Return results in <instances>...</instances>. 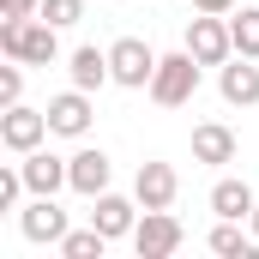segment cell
<instances>
[{
    "instance_id": "ac0fdd59",
    "label": "cell",
    "mask_w": 259,
    "mask_h": 259,
    "mask_svg": "<svg viewBox=\"0 0 259 259\" xmlns=\"http://www.w3.org/2000/svg\"><path fill=\"white\" fill-rule=\"evenodd\" d=\"M103 247H109V235L91 223V229H66L61 241V259H103Z\"/></svg>"
},
{
    "instance_id": "603a6c76",
    "label": "cell",
    "mask_w": 259,
    "mask_h": 259,
    "mask_svg": "<svg viewBox=\"0 0 259 259\" xmlns=\"http://www.w3.org/2000/svg\"><path fill=\"white\" fill-rule=\"evenodd\" d=\"M42 0H0V18H36Z\"/></svg>"
},
{
    "instance_id": "52a82bcc",
    "label": "cell",
    "mask_w": 259,
    "mask_h": 259,
    "mask_svg": "<svg viewBox=\"0 0 259 259\" xmlns=\"http://www.w3.org/2000/svg\"><path fill=\"white\" fill-rule=\"evenodd\" d=\"M18 229H24V241H49V247H61V241H66V211L55 205V193H36L24 211H18Z\"/></svg>"
},
{
    "instance_id": "5bb4252c",
    "label": "cell",
    "mask_w": 259,
    "mask_h": 259,
    "mask_svg": "<svg viewBox=\"0 0 259 259\" xmlns=\"http://www.w3.org/2000/svg\"><path fill=\"white\" fill-rule=\"evenodd\" d=\"M18 169H24V187H30V193H61L66 187V157H49L42 145H36Z\"/></svg>"
},
{
    "instance_id": "44dd1931",
    "label": "cell",
    "mask_w": 259,
    "mask_h": 259,
    "mask_svg": "<svg viewBox=\"0 0 259 259\" xmlns=\"http://www.w3.org/2000/svg\"><path fill=\"white\" fill-rule=\"evenodd\" d=\"M24 97V61H12V66H0V109H12Z\"/></svg>"
},
{
    "instance_id": "9a60e30c",
    "label": "cell",
    "mask_w": 259,
    "mask_h": 259,
    "mask_svg": "<svg viewBox=\"0 0 259 259\" xmlns=\"http://www.w3.org/2000/svg\"><path fill=\"white\" fill-rule=\"evenodd\" d=\"M66 72H72L78 91H103V84L115 78V72H109V49H72V66H66Z\"/></svg>"
},
{
    "instance_id": "6da1fadb",
    "label": "cell",
    "mask_w": 259,
    "mask_h": 259,
    "mask_svg": "<svg viewBox=\"0 0 259 259\" xmlns=\"http://www.w3.org/2000/svg\"><path fill=\"white\" fill-rule=\"evenodd\" d=\"M0 55L24 66H55L61 55V36L49 18H0Z\"/></svg>"
},
{
    "instance_id": "30bf717a",
    "label": "cell",
    "mask_w": 259,
    "mask_h": 259,
    "mask_svg": "<svg viewBox=\"0 0 259 259\" xmlns=\"http://www.w3.org/2000/svg\"><path fill=\"white\" fill-rule=\"evenodd\" d=\"M217 91H223V103H229V109H253V103H259V61H247V55L223 61Z\"/></svg>"
},
{
    "instance_id": "cb8c5ba5",
    "label": "cell",
    "mask_w": 259,
    "mask_h": 259,
    "mask_svg": "<svg viewBox=\"0 0 259 259\" xmlns=\"http://www.w3.org/2000/svg\"><path fill=\"white\" fill-rule=\"evenodd\" d=\"M193 12H235V0H193Z\"/></svg>"
},
{
    "instance_id": "e0dca14e",
    "label": "cell",
    "mask_w": 259,
    "mask_h": 259,
    "mask_svg": "<svg viewBox=\"0 0 259 259\" xmlns=\"http://www.w3.org/2000/svg\"><path fill=\"white\" fill-rule=\"evenodd\" d=\"M253 241H259V235H247L235 217H217V229H211V253H223V259H247Z\"/></svg>"
},
{
    "instance_id": "4fadbf2b",
    "label": "cell",
    "mask_w": 259,
    "mask_h": 259,
    "mask_svg": "<svg viewBox=\"0 0 259 259\" xmlns=\"http://www.w3.org/2000/svg\"><path fill=\"white\" fill-rule=\"evenodd\" d=\"M193 163H235V133L223 127V121H199L193 127Z\"/></svg>"
},
{
    "instance_id": "8992f818",
    "label": "cell",
    "mask_w": 259,
    "mask_h": 259,
    "mask_svg": "<svg viewBox=\"0 0 259 259\" xmlns=\"http://www.w3.org/2000/svg\"><path fill=\"white\" fill-rule=\"evenodd\" d=\"M49 133H55V127H49V109H24V103L0 109V145H6V151H18V157H30Z\"/></svg>"
},
{
    "instance_id": "7a4b0ae2",
    "label": "cell",
    "mask_w": 259,
    "mask_h": 259,
    "mask_svg": "<svg viewBox=\"0 0 259 259\" xmlns=\"http://www.w3.org/2000/svg\"><path fill=\"white\" fill-rule=\"evenodd\" d=\"M193 91H199V61L187 55V49L157 61V72H151V103H163V109H181Z\"/></svg>"
},
{
    "instance_id": "7402d4cb",
    "label": "cell",
    "mask_w": 259,
    "mask_h": 259,
    "mask_svg": "<svg viewBox=\"0 0 259 259\" xmlns=\"http://www.w3.org/2000/svg\"><path fill=\"white\" fill-rule=\"evenodd\" d=\"M24 193V169H0V211H12Z\"/></svg>"
},
{
    "instance_id": "2e32d148",
    "label": "cell",
    "mask_w": 259,
    "mask_h": 259,
    "mask_svg": "<svg viewBox=\"0 0 259 259\" xmlns=\"http://www.w3.org/2000/svg\"><path fill=\"white\" fill-rule=\"evenodd\" d=\"M253 187H247V181H217V187H211V211H217V217H235V223H241V217H253Z\"/></svg>"
},
{
    "instance_id": "5b68a950",
    "label": "cell",
    "mask_w": 259,
    "mask_h": 259,
    "mask_svg": "<svg viewBox=\"0 0 259 259\" xmlns=\"http://www.w3.org/2000/svg\"><path fill=\"white\" fill-rule=\"evenodd\" d=\"M181 241H187V229H181L175 211H145L139 229H133V253H139V259H169Z\"/></svg>"
},
{
    "instance_id": "ffe728a7",
    "label": "cell",
    "mask_w": 259,
    "mask_h": 259,
    "mask_svg": "<svg viewBox=\"0 0 259 259\" xmlns=\"http://www.w3.org/2000/svg\"><path fill=\"white\" fill-rule=\"evenodd\" d=\"M36 18H49L55 30H66V24H78L84 18V0H42V12Z\"/></svg>"
},
{
    "instance_id": "d4e9b609",
    "label": "cell",
    "mask_w": 259,
    "mask_h": 259,
    "mask_svg": "<svg viewBox=\"0 0 259 259\" xmlns=\"http://www.w3.org/2000/svg\"><path fill=\"white\" fill-rule=\"evenodd\" d=\"M247 223H253V235H259V205H253V217H247Z\"/></svg>"
},
{
    "instance_id": "7c38bea8",
    "label": "cell",
    "mask_w": 259,
    "mask_h": 259,
    "mask_svg": "<svg viewBox=\"0 0 259 259\" xmlns=\"http://www.w3.org/2000/svg\"><path fill=\"white\" fill-rule=\"evenodd\" d=\"M139 199H121V193H97V211H91V223L109 235V241H121V235H133L139 229Z\"/></svg>"
},
{
    "instance_id": "ba28073f",
    "label": "cell",
    "mask_w": 259,
    "mask_h": 259,
    "mask_svg": "<svg viewBox=\"0 0 259 259\" xmlns=\"http://www.w3.org/2000/svg\"><path fill=\"white\" fill-rule=\"evenodd\" d=\"M109 175H115V163H109V151H97V145H84L78 157H66V187L84 199L109 193Z\"/></svg>"
},
{
    "instance_id": "8fae6325",
    "label": "cell",
    "mask_w": 259,
    "mask_h": 259,
    "mask_svg": "<svg viewBox=\"0 0 259 259\" xmlns=\"http://www.w3.org/2000/svg\"><path fill=\"white\" fill-rule=\"evenodd\" d=\"M49 127L61 133V139H84L91 133V91H61V97H49Z\"/></svg>"
},
{
    "instance_id": "277c9868",
    "label": "cell",
    "mask_w": 259,
    "mask_h": 259,
    "mask_svg": "<svg viewBox=\"0 0 259 259\" xmlns=\"http://www.w3.org/2000/svg\"><path fill=\"white\" fill-rule=\"evenodd\" d=\"M187 55L199 66H223L235 55V36H229V18L223 12H199L193 24H187Z\"/></svg>"
},
{
    "instance_id": "d6986e66",
    "label": "cell",
    "mask_w": 259,
    "mask_h": 259,
    "mask_svg": "<svg viewBox=\"0 0 259 259\" xmlns=\"http://www.w3.org/2000/svg\"><path fill=\"white\" fill-rule=\"evenodd\" d=\"M229 36H235V55L259 61V6H241V18H229Z\"/></svg>"
},
{
    "instance_id": "3957f363",
    "label": "cell",
    "mask_w": 259,
    "mask_h": 259,
    "mask_svg": "<svg viewBox=\"0 0 259 259\" xmlns=\"http://www.w3.org/2000/svg\"><path fill=\"white\" fill-rule=\"evenodd\" d=\"M157 61H163V55H157L145 36H121V42L109 49V72H115V84H127V91H151Z\"/></svg>"
},
{
    "instance_id": "9c48e42d",
    "label": "cell",
    "mask_w": 259,
    "mask_h": 259,
    "mask_svg": "<svg viewBox=\"0 0 259 259\" xmlns=\"http://www.w3.org/2000/svg\"><path fill=\"white\" fill-rule=\"evenodd\" d=\"M175 193H181V175L169 169V163H139V181H133V199L145 205V211H169L175 205Z\"/></svg>"
}]
</instances>
